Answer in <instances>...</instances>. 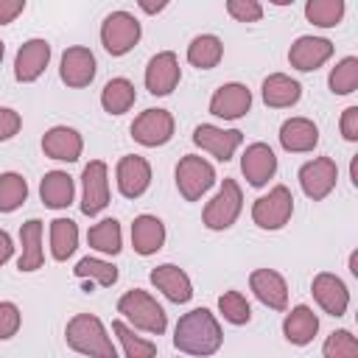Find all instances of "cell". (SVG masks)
<instances>
[{
  "label": "cell",
  "mask_w": 358,
  "mask_h": 358,
  "mask_svg": "<svg viewBox=\"0 0 358 358\" xmlns=\"http://www.w3.org/2000/svg\"><path fill=\"white\" fill-rule=\"evenodd\" d=\"M165 224L162 218L151 215V213H140L134 221H131V249L140 255V257H151L157 255L162 246H165Z\"/></svg>",
  "instance_id": "cell-23"
},
{
  "label": "cell",
  "mask_w": 358,
  "mask_h": 358,
  "mask_svg": "<svg viewBox=\"0 0 358 358\" xmlns=\"http://www.w3.org/2000/svg\"><path fill=\"white\" fill-rule=\"evenodd\" d=\"M193 143L207 151L210 157H215L218 162H229L235 157V151L243 145V131L241 129H224L215 123H199L193 129Z\"/></svg>",
  "instance_id": "cell-11"
},
{
  "label": "cell",
  "mask_w": 358,
  "mask_h": 358,
  "mask_svg": "<svg viewBox=\"0 0 358 358\" xmlns=\"http://www.w3.org/2000/svg\"><path fill=\"white\" fill-rule=\"evenodd\" d=\"M87 243L90 249H95L98 255H120L123 249V229H120V221L117 218H101L98 224L90 227L87 232Z\"/></svg>",
  "instance_id": "cell-32"
},
{
  "label": "cell",
  "mask_w": 358,
  "mask_h": 358,
  "mask_svg": "<svg viewBox=\"0 0 358 358\" xmlns=\"http://www.w3.org/2000/svg\"><path fill=\"white\" fill-rule=\"evenodd\" d=\"M227 14L238 22H260L263 6L260 0H227Z\"/></svg>",
  "instance_id": "cell-41"
},
{
  "label": "cell",
  "mask_w": 358,
  "mask_h": 358,
  "mask_svg": "<svg viewBox=\"0 0 358 358\" xmlns=\"http://www.w3.org/2000/svg\"><path fill=\"white\" fill-rule=\"evenodd\" d=\"M109 207V168L103 159H90L81 171V213L101 215Z\"/></svg>",
  "instance_id": "cell-9"
},
{
  "label": "cell",
  "mask_w": 358,
  "mask_h": 358,
  "mask_svg": "<svg viewBox=\"0 0 358 358\" xmlns=\"http://www.w3.org/2000/svg\"><path fill=\"white\" fill-rule=\"evenodd\" d=\"M319 333V316L308 305H294L282 319V336L294 347H308Z\"/></svg>",
  "instance_id": "cell-27"
},
{
  "label": "cell",
  "mask_w": 358,
  "mask_h": 358,
  "mask_svg": "<svg viewBox=\"0 0 358 358\" xmlns=\"http://www.w3.org/2000/svg\"><path fill=\"white\" fill-rule=\"evenodd\" d=\"M112 333L117 336L120 352H123L126 358H151V355H157V344H154L151 338L140 336L137 327H131L126 319L117 316V319L112 322Z\"/></svg>",
  "instance_id": "cell-34"
},
{
  "label": "cell",
  "mask_w": 358,
  "mask_h": 358,
  "mask_svg": "<svg viewBox=\"0 0 358 358\" xmlns=\"http://www.w3.org/2000/svg\"><path fill=\"white\" fill-rule=\"evenodd\" d=\"M207 109L218 120H241L252 109V90L241 81H227L213 92Z\"/></svg>",
  "instance_id": "cell-14"
},
{
  "label": "cell",
  "mask_w": 358,
  "mask_h": 358,
  "mask_svg": "<svg viewBox=\"0 0 358 358\" xmlns=\"http://www.w3.org/2000/svg\"><path fill=\"white\" fill-rule=\"evenodd\" d=\"M48 238H50V257L56 263H64L78 249V224L73 218H62L59 215V218L50 221Z\"/></svg>",
  "instance_id": "cell-30"
},
{
  "label": "cell",
  "mask_w": 358,
  "mask_h": 358,
  "mask_svg": "<svg viewBox=\"0 0 358 358\" xmlns=\"http://www.w3.org/2000/svg\"><path fill=\"white\" fill-rule=\"evenodd\" d=\"M224 344V330L210 308H193L173 327V347L185 355H215Z\"/></svg>",
  "instance_id": "cell-1"
},
{
  "label": "cell",
  "mask_w": 358,
  "mask_h": 358,
  "mask_svg": "<svg viewBox=\"0 0 358 358\" xmlns=\"http://www.w3.org/2000/svg\"><path fill=\"white\" fill-rule=\"evenodd\" d=\"M137 101V90L126 76H115L101 90V109L106 115H126Z\"/></svg>",
  "instance_id": "cell-29"
},
{
  "label": "cell",
  "mask_w": 358,
  "mask_h": 358,
  "mask_svg": "<svg viewBox=\"0 0 358 358\" xmlns=\"http://www.w3.org/2000/svg\"><path fill=\"white\" fill-rule=\"evenodd\" d=\"M268 3H271V6H280V8H282V6H291L294 0H268Z\"/></svg>",
  "instance_id": "cell-49"
},
{
  "label": "cell",
  "mask_w": 358,
  "mask_h": 358,
  "mask_svg": "<svg viewBox=\"0 0 358 358\" xmlns=\"http://www.w3.org/2000/svg\"><path fill=\"white\" fill-rule=\"evenodd\" d=\"M330 56H333V42L324 36H313V34L296 36L288 48V64L299 73L319 70L324 62H330Z\"/></svg>",
  "instance_id": "cell-18"
},
{
  "label": "cell",
  "mask_w": 358,
  "mask_h": 358,
  "mask_svg": "<svg viewBox=\"0 0 358 358\" xmlns=\"http://www.w3.org/2000/svg\"><path fill=\"white\" fill-rule=\"evenodd\" d=\"M249 291L255 299L271 310H288V282L274 268H255L249 274Z\"/></svg>",
  "instance_id": "cell-21"
},
{
  "label": "cell",
  "mask_w": 358,
  "mask_h": 358,
  "mask_svg": "<svg viewBox=\"0 0 358 358\" xmlns=\"http://www.w3.org/2000/svg\"><path fill=\"white\" fill-rule=\"evenodd\" d=\"M224 59V42L215 34H199L187 45V64L196 70H213Z\"/></svg>",
  "instance_id": "cell-31"
},
{
  "label": "cell",
  "mask_w": 358,
  "mask_h": 358,
  "mask_svg": "<svg viewBox=\"0 0 358 358\" xmlns=\"http://www.w3.org/2000/svg\"><path fill=\"white\" fill-rule=\"evenodd\" d=\"M11 257H14V241H11V235L6 229H0V266L8 263Z\"/></svg>",
  "instance_id": "cell-46"
},
{
  "label": "cell",
  "mask_w": 358,
  "mask_h": 358,
  "mask_svg": "<svg viewBox=\"0 0 358 358\" xmlns=\"http://www.w3.org/2000/svg\"><path fill=\"white\" fill-rule=\"evenodd\" d=\"M310 294H313V302L327 313V316H344L347 308H350V288L347 282L333 274V271H319L313 280H310Z\"/></svg>",
  "instance_id": "cell-16"
},
{
  "label": "cell",
  "mask_w": 358,
  "mask_h": 358,
  "mask_svg": "<svg viewBox=\"0 0 358 358\" xmlns=\"http://www.w3.org/2000/svg\"><path fill=\"white\" fill-rule=\"evenodd\" d=\"M84 151V137L73 126H50L42 134V154L56 162H78Z\"/></svg>",
  "instance_id": "cell-22"
},
{
  "label": "cell",
  "mask_w": 358,
  "mask_h": 358,
  "mask_svg": "<svg viewBox=\"0 0 358 358\" xmlns=\"http://www.w3.org/2000/svg\"><path fill=\"white\" fill-rule=\"evenodd\" d=\"M25 3L28 0H0V25L14 22L25 11Z\"/></svg>",
  "instance_id": "cell-44"
},
{
  "label": "cell",
  "mask_w": 358,
  "mask_h": 358,
  "mask_svg": "<svg viewBox=\"0 0 358 358\" xmlns=\"http://www.w3.org/2000/svg\"><path fill=\"white\" fill-rule=\"evenodd\" d=\"M20 324H22V313H20L17 302L3 299V302H0V341L14 338L17 330H20Z\"/></svg>",
  "instance_id": "cell-40"
},
{
  "label": "cell",
  "mask_w": 358,
  "mask_h": 358,
  "mask_svg": "<svg viewBox=\"0 0 358 358\" xmlns=\"http://www.w3.org/2000/svg\"><path fill=\"white\" fill-rule=\"evenodd\" d=\"M168 3H171V0H137L140 11H143V14H148V17H157V14H162V11L168 8Z\"/></svg>",
  "instance_id": "cell-45"
},
{
  "label": "cell",
  "mask_w": 358,
  "mask_h": 358,
  "mask_svg": "<svg viewBox=\"0 0 358 358\" xmlns=\"http://www.w3.org/2000/svg\"><path fill=\"white\" fill-rule=\"evenodd\" d=\"M42 238H45V224L39 218H28L20 227V257H17V268L20 271L31 274V271L42 268V263H45Z\"/></svg>",
  "instance_id": "cell-25"
},
{
  "label": "cell",
  "mask_w": 358,
  "mask_h": 358,
  "mask_svg": "<svg viewBox=\"0 0 358 358\" xmlns=\"http://www.w3.org/2000/svg\"><path fill=\"white\" fill-rule=\"evenodd\" d=\"M117 313L126 319L131 327L148 333V336H162L168 330V313L165 308L143 288H131L117 299Z\"/></svg>",
  "instance_id": "cell-3"
},
{
  "label": "cell",
  "mask_w": 358,
  "mask_h": 358,
  "mask_svg": "<svg viewBox=\"0 0 358 358\" xmlns=\"http://www.w3.org/2000/svg\"><path fill=\"white\" fill-rule=\"evenodd\" d=\"M241 173L252 187H266L277 173V154L268 143H252L241 154Z\"/></svg>",
  "instance_id": "cell-20"
},
{
  "label": "cell",
  "mask_w": 358,
  "mask_h": 358,
  "mask_svg": "<svg viewBox=\"0 0 358 358\" xmlns=\"http://www.w3.org/2000/svg\"><path fill=\"white\" fill-rule=\"evenodd\" d=\"M296 179H299L302 193L310 201H322L333 193V187L338 182V165L333 157H313L299 168Z\"/></svg>",
  "instance_id": "cell-10"
},
{
  "label": "cell",
  "mask_w": 358,
  "mask_h": 358,
  "mask_svg": "<svg viewBox=\"0 0 358 358\" xmlns=\"http://www.w3.org/2000/svg\"><path fill=\"white\" fill-rule=\"evenodd\" d=\"M260 98L271 109H291L302 98V84L288 73H271L260 84Z\"/></svg>",
  "instance_id": "cell-26"
},
{
  "label": "cell",
  "mask_w": 358,
  "mask_h": 358,
  "mask_svg": "<svg viewBox=\"0 0 358 358\" xmlns=\"http://www.w3.org/2000/svg\"><path fill=\"white\" fill-rule=\"evenodd\" d=\"M241 210H243V190H241V185H238L235 179L227 176V179L221 182V187L215 190V196L204 204V210H201V224H204L210 232H224V229H229V227L238 221Z\"/></svg>",
  "instance_id": "cell-4"
},
{
  "label": "cell",
  "mask_w": 358,
  "mask_h": 358,
  "mask_svg": "<svg viewBox=\"0 0 358 358\" xmlns=\"http://www.w3.org/2000/svg\"><path fill=\"white\" fill-rule=\"evenodd\" d=\"M294 215V196L285 185H274L268 193L257 196L252 204V221L266 229V232H277L282 229Z\"/></svg>",
  "instance_id": "cell-7"
},
{
  "label": "cell",
  "mask_w": 358,
  "mask_h": 358,
  "mask_svg": "<svg viewBox=\"0 0 358 358\" xmlns=\"http://www.w3.org/2000/svg\"><path fill=\"white\" fill-rule=\"evenodd\" d=\"M218 313L224 316V322H229L235 327L252 322V305L241 291H224L218 296Z\"/></svg>",
  "instance_id": "cell-38"
},
{
  "label": "cell",
  "mask_w": 358,
  "mask_h": 358,
  "mask_svg": "<svg viewBox=\"0 0 358 358\" xmlns=\"http://www.w3.org/2000/svg\"><path fill=\"white\" fill-rule=\"evenodd\" d=\"M64 341L73 352L90 358H115L117 350L106 333V324L95 313H76L64 324Z\"/></svg>",
  "instance_id": "cell-2"
},
{
  "label": "cell",
  "mask_w": 358,
  "mask_h": 358,
  "mask_svg": "<svg viewBox=\"0 0 358 358\" xmlns=\"http://www.w3.org/2000/svg\"><path fill=\"white\" fill-rule=\"evenodd\" d=\"M327 87L333 95H352L358 90V56H344L327 76Z\"/></svg>",
  "instance_id": "cell-37"
},
{
  "label": "cell",
  "mask_w": 358,
  "mask_h": 358,
  "mask_svg": "<svg viewBox=\"0 0 358 358\" xmlns=\"http://www.w3.org/2000/svg\"><path fill=\"white\" fill-rule=\"evenodd\" d=\"M39 199L50 210H64L76 199V182L67 171H48L39 182Z\"/></svg>",
  "instance_id": "cell-28"
},
{
  "label": "cell",
  "mask_w": 358,
  "mask_h": 358,
  "mask_svg": "<svg viewBox=\"0 0 358 358\" xmlns=\"http://www.w3.org/2000/svg\"><path fill=\"white\" fill-rule=\"evenodd\" d=\"M143 36V25L131 11H112L101 22V45L109 56H126Z\"/></svg>",
  "instance_id": "cell-5"
},
{
  "label": "cell",
  "mask_w": 358,
  "mask_h": 358,
  "mask_svg": "<svg viewBox=\"0 0 358 358\" xmlns=\"http://www.w3.org/2000/svg\"><path fill=\"white\" fill-rule=\"evenodd\" d=\"M148 280L173 305H185V302L193 299V280L176 263H159V266H154L151 274H148Z\"/></svg>",
  "instance_id": "cell-19"
},
{
  "label": "cell",
  "mask_w": 358,
  "mask_h": 358,
  "mask_svg": "<svg viewBox=\"0 0 358 358\" xmlns=\"http://www.w3.org/2000/svg\"><path fill=\"white\" fill-rule=\"evenodd\" d=\"M3 56H6V42L0 39V62H3Z\"/></svg>",
  "instance_id": "cell-50"
},
{
  "label": "cell",
  "mask_w": 358,
  "mask_h": 358,
  "mask_svg": "<svg viewBox=\"0 0 358 358\" xmlns=\"http://www.w3.org/2000/svg\"><path fill=\"white\" fill-rule=\"evenodd\" d=\"M338 129H341V137H344L347 143H358V106H347V109L341 112Z\"/></svg>",
  "instance_id": "cell-43"
},
{
  "label": "cell",
  "mask_w": 358,
  "mask_h": 358,
  "mask_svg": "<svg viewBox=\"0 0 358 358\" xmlns=\"http://www.w3.org/2000/svg\"><path fill=\"white\" fill-rule=\"evenodd\" d=\"M143 81H145V90H148L151 95H157V98L171 95V92L179 87V81H182L179 56H176L173 50H159V53H154V56L148 59V64H145Z\"/></svg>",
  "instance_id": "cell-13"
},
{
  "label": "cell",
  "mask_w": 358,
  "mask_h": 358,
  "mask_svg": "<svg viewBox=\"0 0 358 358\" xmlns=\"http://www.w3.org/2000/svg\"><path fill=\"white\" fill-rule=\"evenodd\" d=\"M20 129H22V117H20V112L11 109V106H0V143L17 137Z\"/></svg>",
  "instance_id": "cell-42"
},
{
  "label": "cell",
  "mask_w": 358,
  "mask_h": 358,
  "mask_svg": "<svg viewBox=\"0 0 358 358\" xmlns=\"http://www.w3.org/2000/svg\"><path fill=\"white\" fill-rule=\"evenodd\" d=\"M28 201V182L17 171L0 173V213H14Z\"/></svg>",
  "instance_id": "cell-36"
},
{
  "label": "cell",
  "mask_w": 358,
  "mask_h": 358,
  "mask_svg": "<svg viewBox=\"0 0 358 358\" xmlns=\"http://www.w3.org/2000/svg\"><path fill=\"white\" fill-rule=\"evenodd\" d=\"M350 182H352V187H358V154L350 159Z\"/></svg>",
  "instance_id": "cell-47"
},
{
  "label": "cell",
  "mask_w": 358,
  "mask_h": 358,
  "mask_svg": "<svg viewBox=\"0 0 358 358\" xmlns=\"http://www.w3.org/2000/svg\"><path fill=\"white\" fill-rule=\"evenodd\" d=\"M347 14V0H308L305 20L316 28H336Z\"/></svg>",
  "instance_id": "cell-35"
},
{
  "label": "cell",
  "mask_w": 358,
  "mask_h": 358,
  "mask_svg": "<svg viewBox=\"0 0 358 358\" xmlns=\"http://www.w3.org/2000/svg\"><path fill=\"white\" fill-rule=\"evenodd\" d=\"M324 358H358V338L350 330H333L322 344Z\"/></svg>",
  "instance_id": "cell-39"
},
{
  "label": "cell",
  "mask_w": 358,
  "mask_h": 358,
  "mask_svg": "<svg viewBox=\"0 0 358 358\" xmlns=\"http://www.w3.org/2000/svg\"><path fill=\"white\" fill-rule=\"evenodd\" d=\"M73 277L90 280V285H87V291H90L92 285L112 288V285L117 282L120 271H117V266H115L112 260H103V257H81V260L76 263V268H73Z\"/></svg>",
  "instance_id": "cell-33"
},
{
  "label": "cell",
  "mask_w": 358,
  "mask_h": 358,
  "mask_svg": "<svg viewBox=\"0 0 358 358\" xmlns=\"http://www.w3.org/2000/svg\"><path fill=\"white\" fill-rule=\"evenodd\" d=\"M280 145L288 154H308L319 145V126L310 117H288L280 126Z\"/></svg>",
  "instance_id": "cell-24"
},
{
  "label": "cell",
  "mask_w": 358,
  "mask_h": 358,
  "mask_svg": "<svg viewBox=\"0 0 358 358\" xmlns=\"http://www.w3.org/2000/svg\"><path fill=\"white\" fill-rule=\"evenodd\" d=\"M98 73V62H95V53L84 45H70L64 48L62 59H59V78L62 84H67L70 90H84L92 84Z\"/></svg>",
  "instance_id": "cell-12"
},
{
  "label": "cell",
  "mask_w": 358,
  "mask_h": 358,
  "mask_svg": "<svg viewBox=\"0 0 358 358\" xmlns=\"http://www.w3.org/2000/svg\"><path fill=\"white\" fill-rule=\"evenodd\" d=\"M50 42L48 39H25L14 53V78L20 84H34L50 64Z\"/></svg>",
  "instance_id": "cell-17"
},
{
  "label": "cell",
  "mask_w": 358,
  "mask_h": 358,
  "mask_svg": "<svg viewBox=\"0 0 358 358\" xmlns=\"http://www.w3.org/2000/svg\"><path fill=\"white\" fill-rule=\"evenodd\" d=\"M115 185L123 199H140L151 187V162L140 154H126L115 165Z\"/></svg>",
  "instance_id": "cell-15"
},
{
  "label": "cell",
  "mask_w": 358,
  "mask_h": 358,
  "mask_svg": "<svg viewBox=\"0 0 358 358\" xmlns=\"http://www.w3.org/2000/svg\"><path fill=\"white\" fill-rule=\"evenodd\" d=\"M350 274H352V277H358V252H352V255H350Z\"/></svg>",
  "instance_id": "cell-48"
},
{
  "label": "cell",
  "mask_w": 358,
  "mask_h": 358,
  "mask_svg": "<svg viewBox=\"0 0 358 358\" xmlns=\"http://www.w3.org/2000/svg\"><path fill=\"white\" fill-rule=\"evenodd\" d=\"M173 179H176V190L185 201H199L215 185V168H213V162H207L199 154H185L176 162Z\"/></svg>",
  "instance_id": "cell-6"
},
{
  "label": "cell",
  "mask_w": 358,
  "mask_h": 358,
  "mask_svg": "<svg viewBox=\"0 0 358 358\" xmlns=\"http://www.w3.org/2000/svg\"><path fill=\"white\" fill-rule=\"evenodd\" d=\"M131 140L140 143L143 148H159L165 143H171L173 131H176V120L168 109H159V106H151L145 112H140L134 120H131Z\"/></svg>",
  "instance_id": "cell-8"
}]
</instances>
